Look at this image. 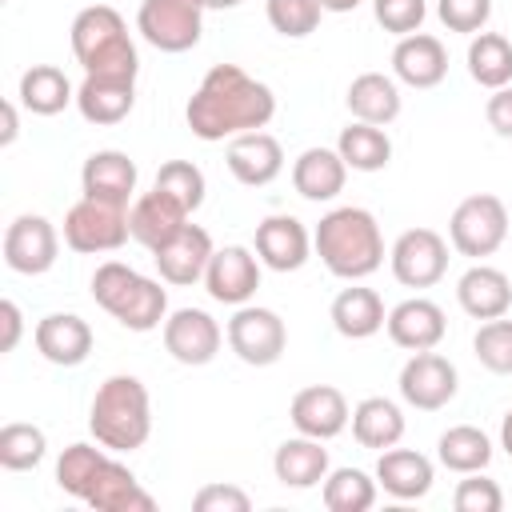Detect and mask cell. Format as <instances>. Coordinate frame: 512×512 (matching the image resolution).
I'll return each mask as SVG.
<instances>
[{
  "label": "cell",
  "mask_w": 512,
  "mask_h": 512,
  "mask_svg": "<svg viewBox=\"0 0 512 512\" xmlns=\"http://www.w3.org/2000/svg\"><path fill=\"white\" fill-rule=\"evenodd\" d=\"M272 116H276V92L264 80L248 76L240 64H212L184 104V120L192 136L208 144L268 128Z\"/></svg>",
  "instance_id": "cell-1"
},
{
  "label": "cell",
  "mask_w": 512,
  "mask_h": 512,
  "mask_svg": "<svg viewBox=\"0 0 512 512\" xmlns=\"http://www.w3.org/2000/svg\"><path fill=\"white\" fill-rule=\"evenodd\" d=\"M56 484L60 492L84 500L96 512H152L156 500L140 488L128 464L108 456L104 444H68L56 460Z\"/></svg>",
  "instance_id": "cell-2"
},
{
  "label": "cell",
  "mask_w": 512,
  "mask_h": 512,
  "mask_svg": "<svg viewBox=\"0 0 512 512\" xmlns=\"http://www.w3.org/2000/svg\"><path fill=\"white\" fill-rule=\"evenodd\" d=\"M312 248L320 256V264L340 276V280H364L384 264V236L380 224L368 208L360 204H344L320 216L316 232H312Z\"/></svg>",
  "instance_id": "cell-3"
},
{
  "label": "cell",
  "mask_w": 512,
  "mask_h": 512,
  "mask_svg": "<svg viewBox=\"0 0 512 512\" xmlns=\"http://www.w3.org/2000/svg\"><path fill=\"white\" fill-rule=\"evenodd\" d=\"M88 432L108 452H136L152 436V400L140 376L116 372L108 376L88 408Z\"/></svg>",
  "instance_id": "cell-4"
},
{
  "label": "cell",
  "mask_w": 512,
  "mask_h": 512,
  "mask_svg": "<svg viewBox=\"0 0 512 512\" xmlns=\"http://www.w3.org/2000/svg\"><path fill=\"white\" fill-rule=\"evenodd\" d=\"M72 56L84 68V76H124L136 80L140 72V56L136 44L128 36L124 16L112 4H88L76 12L72 20Z\"/></svg>",
  "instance_id": "cell-5"
},
{
  "label": "cell",
  "mask_w": 512,
  "mask_h": 512,
  "mask_svg": "<svg viewBox=\"0 0 512 512\" xmlns=\"http://www.w3.org/2000/svg\"><path fill=\"white\" fill-rule=\"evenodd\" d=\"M92 300L128 332H152L168 320V292L160 280L136 272L124 260H104L92 272Z\"/></svg>",
  "instance_id": "cell-6"
},
{
  "label": "cell",
  "mask_w": 512,
  "mask_h": 512,
  "mask_svg": "<svg viewBox=\"0 0 512 512\" xmlns=\"http://www.w3.org/2000/svg\"><path fill=\"white\" fill-rule=\"evenodd\" d=\"M508 240V208L500 196L492 192H472L452 208L448 220V244L468 256V260H484L492 256L500 244Z\"/></svg>",
  "instance_id": "cell-7"
},
{
  "label": "cell",
  "mask_w": 512,
  "mask_h": 512,
  "mask_svg": "<svg viewBox=\"0 0 512 512\" xmlns=\"http://www.w3.org/2000/svg\"><path fill=\"white\" fill-rule=\"evenodd\" d=\"M128 236H132V228H128V208L124 204L80 196L64 212V244L72 252H80V256L116 252V248L128 244Z\"/></svg>",
  "instance_id": "cell-8"
},
{
  "label": "cell",
  "mask_w": 512,
  "mask_h": 512,
  "mask_svg": "<svg viewBox=\"0 0 512 512\" xmlns=\"http://www.w3.org/2000/svg\"><path fill=\"white\" fill-rule=\"evenodd\" d=\"M136 32L156 52H188L204 32V0H140Z\"/></svg>",
  "instance_id": "cell-9"
},
{
  "label": "cell",
  "mask_w": 512,
  "mask_h": 512,
  "mask_svg": "<svg viewBox=\"0 0 512 512\" xmlns=\"http://www.w3.org/2000/svg\"><path fill=\"white\" fill-rule=\"evenodd\" d=\"M224 336H228V348L252 368L276 364L284 356V348H288V328H284L280 312H272L264 304H240L232 312Z\"/></svg>",
  "instance_id": "cell-10"
},
{
  "label": "cell",
  "mask_w": 512,
  "mask_h": 512,
  "mask_svg": "<svg viewBox=\"0 0 512 512\" xmlns=\"http://www.w3.org/2000/svg\"><path fill=\"white\" fill-rule=\"evenodd\" d=\"M396 388H400V400L408 408H416V412H440V408H448L456 400L460 372H456V364L448 356H440V352L428 348V352H412L404 360Z\"/></svg>",
  "instance_id": "cell-11"
},
{
  "label": "cell",
  "mask_w": 512,
  "mask_h": 512,
  "mask_svg": "<svg viewBox=\"0 0 512 512\" xmlns=\"http://www.w3.org/2000/svg\"><path fill=\"white\" fill-rule=\"evenodd\" d=\"M388 268L404 288H432L448 272V240L436 228H408L396 236Z\"/></svg>",
  "instance_id": "cell-12"
},
{
  "label": "cell",
  "mask_w": 512,
  "mask_h": 512,
  "mask_svg": "<svg viewBox=\"0 0 512 512\" xmlns=\"http://www.w3.org/2000/svg\"><path fill=\"white\" fill-rule=\"evenodd\" d=\"M60 256V236L48 216L24 212L4 228V264L20 276H44Z\"/></svg>",
  "instance_id": "cell-13"
},
{
  "label": "cell",
  "mask_w": 512,
  "mask_h": 512,
  "mask_svg": "<svg viewBox=\"0 0 512 512\" xmlns=\"http://www.w3.org/2000/svg\"><path fill=\"white\" fill-rule=\"evenodd\" d=\"M220 344H224V332H220V324L204 308H176V312H168V320H164V352L176 364H188V368L212 364Z\"/></svg>",
  "instance_id": "cell-14"
},
{
  "label": "cell",
  "mask_w": 512,
  "mask_h": 512,
  "mask_svg": "<svg viewBox=\"0 0 512 512\" xmlns=\"http://www.w3.org/2000/svg\"><path fill=\"white\" fill-rule=\"evenodd\" d=\"M204 288L216 304H248L260 288V256L244 244H224L212 252L208 272H204Z\"/></svg>",
  "instance_id": "cell-15"
},
{
  "label": "cell",
  "mask_w": 512,
  "mask_h": 512,
  "mask_svg": "<svg viewBox=\"0 0 512 512\" xmlns=\"http://www.w3.org/2000/svg\"><path fill=\"white\" fill-rule=\"evenodd\" d=\"M288 416H292V428L296 432L316 436V440H336L352 424L348 400L332 384H308V388H300L292 396V404H288Z\"/></svg>",
  "instance_id": "cell-16"
},
{
  "label": "cell",
  "mask_w": 512,
  "mask_h": 512,
  "mask_svg": "<svg viewBox=\"0 0 512 512\" xmlns=\"http://www.w3.org/2000/svg\"><path fill=\"white\" fill-rule=\"evenodd\" d=\"M224 164L228 172L244 184V188H264L284 172V148L272 132L256 128V132H240L228 140L224 148Z\"/></svg>",
  "instance_id": "cell-17"
},
{
  "label": "cell",
  "mask_w": 512,
  "mask_h": 512,
  "mask_svg": "<svg viewBox=\"0 0 512 512\" xmlns=\"http://www.w3.org/2000/svg\"><path fill=\"white\" fill-rule=\"evenodd\" d=\"M212 236L200 228V224H184L168 244H160L152 252V264L160 272L164 284H176V288H188L196 280H204L208 272V260H212Z\"/></svg>",
  "instance_id": "cell-18"
},
{
  "label": "cell",
  "mask_w": 512,
  "mask_h": 512,
  "mask_svg": "<svg viewBox=\"0 0 512 512\" xmlns=\"http://www.w3.org/2000/svg\"><path fill=\"white\" fill-rule=\"evenodd\" d=\"M36 352L56 368H76L92 352V324L76 312H48L32 328Z\"/></svg>",
  "instance_id": "cell-19"
},
{
  "label": "cell",
  "mask_w": 512,
  "mask_h": 512,
  "mask_svg": "<svg viewBox=\"0 0 512 512\" xmlns=\"http://www.w3.org/2000/svg\"><path fill=\"white\" fill-rule=\"evenodd\" d=\"M256 256L264 268L272 272H296L308 264L312 256V236L308 228L288 216V212H276V216H264L256 224Z\"/></svg>",
  "instance_id": "cell-20"
},
{
  "label": "cell",
  "mask_w": 512,
  "mask_h": 512,
  "mask_svg": "<svg viewBox=\"0 0 512 512\" xmlns=\"http://www.w3.org/2000/svg\"><path fill=\"white\" fill-rule=\"evenodd\" d=\"M388 340L404 352H428L444 340L448 332V320H444V308L428 296H412V300H400L396 308H388Z\"/></svg>",
  "instance_id": "cell-21"
},
{
  "label": "cell",
  "mask_w": 512,
  "mask_h": 512,
  "mask_svg": "<svg viewBox=\"0 0 512 512\" xmlns=\"http://www.w3.org/2000/svg\"><path fill=\"white\" fill-rule=\"evenodd\" d=\"M392 76L416 92H428L448 76V48L432 32L400 36L392 48Z\"/></svg>",
  "instance_id": "cell-22"
},
{
  "label": "cell",
  "mask_w": 512,
  "mask_h": 512,
  "mask_svg": "<svg viewBox=\"0 0 512 512\" xmlns=\"http://www.w3.org/2000/svg\"><path fill=\"white\" fill-rule=\"evenodd\" d=\"M136 180H140L136 160L128 152H120V148H100L80 168V192L84 196L108 200V204H124V208H128V200L136 192Z\"/></svg>",
  "instance_id": "cell-23"
},
{
  "label": "cell",
  "mask_w": 512,
  "mask_h": 512,
  "mask_svg": "<svg viewBox=\"0 0 512 512\" xmlns=\"http://www.w3.org/2000/svg\"><path fill=\"white\" fill-rule=\"evenodd\" d=\"M188 216H192V212H188L180 200H172L168 192L152 188V192H144V196L132 200V208H128V228H132V240H136V244H144L148 252H156L160 244H168V240L188 224Z\"/></svg>",
  "instance_id": "cell-24"
},
{
  "label": "cell",
  "mask_w": 512,
  "mask_h": 512,
  "mask_svg": "<svg viewBox=\"0 0 512 512\" xmlns=\"http://www.w3.org/2000/svg\"><path fill=\"white\" fill-rule=\"evenodd\" d=\"M76 108L88 124L96 128H112L120 120H128V112L136 108V80L124 76H84L76 88Z\"/></svg>",
  "instance_id": "cell-25"
},
{
  "label": "cell",
  "mask_w": 512,
  "mask_h": 512,
  "mask_svg": "<svg viewBox=\"0 0 512 512\" xmlns=\"http://www.w3.org/2000/svg\"><path fill=\"white\" fill-rule=\"evenodd\" d=\"M436 468L416 448H384L376 460V484L396 500H424L432 492Z\"/></svg>",
  "instance_id": "cell-26"
},
{
  "label": "cell",
  "mask_w": 512,
  "mask_h": 512,
  "mask_svg": "<svg viewBox=\"0 0 512 512\" xmlns=\"http://www.w3.org/2000/svg\"><path fill=\"white\" fill-rule=\"evenodd\" d=\"M456 300H460V308L472 320L508 316V308H512V280H508V272H500L492 264H472L456 280Z\"/></svg>",
  "instance_id": "cell-27"
},
{
  "label": "cell",
  "mask_w": 512,
  "mask_h": 512,
  "mask_svg": "<svg viewBox=\"0 0 512 512\" xmlns=\"http://www.w3.org/2000/svg\"><path fill=\"white\" fill-rule=\"evenodd\" d=\"M344 180H348V164L336 148H304L292 164V188L312 200V204H324V200H336L344 192Z\"/></svg>",
  "instance_id": "cell-28"
},
{
  "label": "cell",
  "mask_w": 512,
  "mask_h": 512,
  "mask_svg": "<svg viewBox=\"0 0 512 512\" xmlns=\"http://www.w3.org/2000/svg\"><path fill=\"white\" fill-rule=\"evenodd\" d=\"M328 320L344 340H368V336H376L384 328L388 312H384V300H380L376 288H364V284L352 280V288H340L332 296Z\"/></svg>",
  "instance_id": "cell-29"
},
{
  "label": "cell",
  "mask_w": 512,
  "mask_h": 512,
  "mask_svg": "<svg viewBox=\"0 0 512 512\" xmlns=\"http://www.w3.org/2000/svg\"><path fill=\"white\" fill-rule=\"evenodd\" d=\"M272 472H276V480L284 484V488H316V484H324V476L332 472L328 468V448H324V440H316V436H292V440H284L276 452H272Z\"/></svg>",
  "instance_id": "cell-30"
},
{
  "label": "cell",
  "mask_w": 512,
  "mask_h": 512,
  "mask_svg": "<svg viewBox=\"0 0 512 512\" xmlns=\"http://www.w3.org/2000/svg\"><path fill=\"white\" fill-rule=\"evenodd\" d=\"M344 104L352 112V120H364V124H392L404 108L400 100V80L388 76V72H360L348 92H344Z\"/></svg>",
  "instance_id": "cell-31"
},
{
  "label": "cell",
  "mask_w": 512,
  "mask_h": 512,
  "mask_svg": "<svg viewBox=\"0 0 512 512\" xmlns=\"http://www.w3.org/2000/svg\"><path fill=\"white\" fill-rule=\"evenodd\" d=\"M400 436H404V412H400L396 400H388V396H364L352 408V440L360 448L384 452V448H396Z\"/></svg>",
  "instance_id": "cell-32"
},
{
  "label": "cell",
  "mask_w": 512,
  "mask_h": 512,
  "mask_svg": "<svg viewBox=\"0 0 512 512\" xmlns=\"http://www.w3.org/2000/svg\"><path fill=\"white\" fill-rule=\"evenodd\" d=\"M16 96H20V104H24L32 116H56V112H64L68 104H76V88H72V80H68L56 64H32V68L20 76Z\"/></svg>",
  "instance_id": "cell-33"
},
{
  "label": "cell",
  "mask_w": 512,
  "mask_h": 512,
  "mask_svg": "<svg viewBox=\"0 0 512 512\" xmlns=\"http://www.w3.org/2000/svg\"><path fill=\"white\" fill-rule=\"evenodd\" d=\"M436 460L456 472V476H468V472H484L492 464V440L488 432H480L476 424H452L448 432H440L436 440Z\"/></svg>",
  "instance_id": "cell-34"
},
{
  "label": "cell",
  "mask_w": 512,
  "mask_h": 512,
  "mask_svg": "<svg viewBox=\"0 0 512 512\" xmlns=\"http://www.w3.org/2000/svg\"><path fill=\"white\" fill-rule=\"evenodd\" d=\"M336 152L344 156V164L352 172H380L388 168L392 160V140L380 124H364V120H352L348 128H340V140H336Z\"/></svg>",
  "instance_id": "cell-35"
},
{
  "label": "cell",
  "mask_w": 512,
  "mask_h": 512,
  "mask_svg": "<svg viewBox=\"0 0 512 512\" xmlns=\"http://www.w3.org/2000/svg\"><path fill=\"white\" fill-rule=\"evenodd\" d=\"M464 60H468V76L480 88L496 92V88L512 84V44L500 32H476L468 40V56Z\"/></svg>",
  "instance_id": "cell-36"
},
{
  "label": "cell",
  "mask_w": 512,
  "mask_h": 512,
  "mask_svg": "<svg viewBox=\"0 0 512 512\" xmlns=\"http://www.w3.org/2000/svg\"><path fill=\"white\" fill-rule=\"evenodd\" d=\"M376 480L364 468H332L320 484L328 512H368L376 504Z\"/></svg>",
  "instance_id": "cell-37"
},
{
  "label": "cell",
  "mask_w": 512,
  "mask_h": 512,
  "mask_svg": "<svg viewBox=\"0 0 512 512\" xmlns=\"http://www.w3.org/2000/svg\"><path fill=\"white\" fill-rule=\"evenodd\" d=\"M48 456V436L36 424L12 420L0 428V468L8 472H28Z\"/></svg>",
  "instance_id": "cell-38"
},
{
  "label": "cell",
  "mask_w": 512,
  "mask_h": 512,
  "mask_svg": "<svg viewBox=\"0 0 512 512\" xmlns=\"http://www.w3.org/2000/svg\"><path fill=\"white\" fill-rule=\"evenodd\" d=\"M472 352L476 360L496 372V376H512V320L508 316H496V320H484L472 336Z\"/></svg>",
  "instance_id": "cell-39"
},
{
  "label": "cell",
  "mask_w": 512,
  "mask_h": 512,
  "mask_svg": "<svg viewBox=\"0 0 512 512\" xmlns=\"http://www.w3.org/2000/svg\"><path fill=\"white\" fill-rule=\"evenodd\" d=\"M152 188L168 192V196H172V200H180L188 212H196V208L204 204L208 180H204V172H200L192 160H168V164H160V172H156Z\"/></svg>",
  "instance_id": "cell-40"
},
{
  "label": "cell",
  "mask_w": 512,
  "mask_h": 512,
  "mask_svg": "<svg viewBox=\"0 0 512 512\" xmlns=\"http://www.w3.org/2000/svg\"><path fill=\"white\" fill-rule=\"evenodd\" d=\"M264 16H268L272 32H280L288 40H304L320 28L324 8H320V0H268Z\"/></svg>",
  "instance_id": "cell-41"
},
{
  "label": "cell",
  "mask_w": 512,
  "mask_h": 512,
  "mask_svg": "<svg viewBox=\"0 0 512 512\" xmlns=\"http://www.w3.org/2000/svg\"><path fill=\"white\" fill-rule=\"evenodd\" d=\"M372 16L384 32H392L400 40V36L420 32V24L428 16V4L424 0H372Z\"/></svg>",
  "instance_id": "cell-42"
},
{
  "label": "cell",
  "mask_w": 512,
  "mask_h": 512,
  "mask_svg": "<svg viewBox=\"0 0 512 512\" xmlns=\"http://www.w3.org/2000/svg\"><path fill=\"white\" fill-rule=\"evenodd\" d=\"M436 16L448 32L476 36L492 20V0H436Z\"/></svg>",
  "instance_id": "cell-43"
},
{
  "label": "cell",
  "mask_w": 512,
  "mask_h": 512,
  "mask_svg": "<svg viewBox=\"0 0 512 512\" xmlns=\"http://www.w3.org/2000/svg\"><path fill=\"white\" fill-rule=\"evenodd\" d=\"M452 504H456V512H500V508H504V492H500L496 480H488V476H480V472H468V476L456 484Z\"/></svg>",
  "instance_id": "cell-44"
},
{
  "label": "cell",
  "mask_w": 512,
  "mask_h": 512,
  "mask_svg": "<svg viewBox=\"0 0 512 512\" xmlns=\"http://www.w3.org/2000/svg\"><path fill=\"white\" fill-rule=\"evenodd\" d=\"M192 508L196 512H248L252 500L244 488L236 484H204L196 496H192Z\"/></svg>",
  "instance_id": "cell-45"
},
{
  "label": "cell",
  "mask_w": 512,
  "mask_h": 512,
  "mask_svg": "<svg viewBox=\"0 0 512 512\" xmlns=\"http://www.w3.org/2000/svg\"><path fill=\"white\" fill-rule=\"evenodd\" d=\"M484 116H488V128H492L496 136L512 140V84H504V88H496V92L488 96Z\"/></svg>",
  "instance_id": "cell-46"
},
{
  "label": "cell",
  "mask_w": 512,
  "mask_h": 512,
  "mask_svg": "<svg viewBox=\"0 0 512 512\" xmlns=\"http://www.w3.org/2000/svg\"><path fill=\"white\" fill-rule=\"evenodd\" d=\"M0 320H4V340H0V348L12 352V348L20 344V332H24V316H20L16 300H0Z\"/></svg>",
  "instance_id": "cell-47"
},
{
  "label": "cell",
  "mask_w": 512,
  "mask_h": 512,
  "mask_svg": "<svg viewBox=\"0 0 512 512\" xmlns=\"http://www.w3.org/2000/svg\"><path fill=\"white\" fill-rule=\"evenodd\" d=\"M16 132H20V116H16V104H12V100H4V132H0V144L8 148V144L16 140Z\"/></svg>",
  "instance_id": "cell-48"
},
{
  "label": "cell",
  "mask_w": 512,
  "mask_h": 512,
  "mask_svg": "<svg viewBox=\"0 0 512 512\" xmlns=\"http://www.w3.org/2000/svg\"><path fill=\"white\" fill-rule=\"evenodd\" d=\"M500 448L512 456V408L504 412V420H500Z\"/></svg>",
  "instance_id": "cell-49"
},
{
  "label": "cell",
  "mask_w": 512,
  "mask_h": 512,
  "mask_svg": "<svg viewBox=\"0 0 512 512\" xmlns=\"http://www.w3.org/2000/svg\"><path fill=\"white\" fill-rule=\"evenodd\" d=\"M364 0H320V8L324 12H352V8H360Z\"/></svg>",
  "instance_id": "cell-50"
},
{
  "label": "cell",
  "mask_w": 512,
  "mask_h": 512,
  "mask_svg": "<svg viewBox=\"0 0 512 512\" xmlns=\"http://www.w3.org/2000/svg\"><path fill=\"white\" fill-rule=\"evenodd\" d=\"M240 4H244V0H204V8H220V12H224V8H240Z\"/></svg>",
  "instance_id": "cell-51"
}]
</instances>
